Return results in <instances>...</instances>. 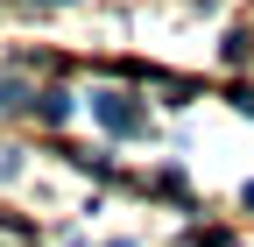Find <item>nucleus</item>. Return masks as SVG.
<instances>
[{
  "mask_svg": "<svg viewBox=\"0 0 254 247\" xmlns=\"http://www.w3.org/2000/svg\"><path fill=\"white\" fill-rule=\"evenodd\" d=\"M190 247H240V240H233L226 226H212V233H190Z\"/></svg>",
  "mask_w": 254,
  "mask_h": 247,
  "instance_id": "5",
  "label": "nucleus"
},
{
  "mask_svg": "<svg viewBox=\"0 0 254 247\" xmlns=\"http://www.w3.org/2000/svg\"><path fill=\"white\" fill-rule=\"evenodd\" d=\"M233 106H240V113L254 120V85H240V92H233Z\"/></svg>",
  "mask_w": 254,
  "mask_h": 247,
  "instance_id": "6",
  "label": "nucleus"
},
{
  "mask_svg": "<svg viewBox=\"0 0 254 247\" xmlns=\"http://www.w3.org/2000/svg\"><path fill=\"white\" fill-rule=\"evenodd\" d=\"M21 106H36V92L21 78H0V113H21Z\"/></svg>",
  "mask_w": 254,
  "mask_h": 247,
  "instance_id": "3",
  "label": "nucleus"
},
{
  "mask_svg": "<svg viewBox=\"0 0 254 247\" xmlns=\"http://www.w3.org/2000/svg\"><path fill=\"white\" fill-rule=\"evenodd\" d=\"M247 50H254V43H247V28H233V36H226V64H247Z\"/></svg>",
  "mask_w": 254,
  "mask_h": 247,
  "instance_id": "4",
  "label": "nucleus"
},
{
  "mask_svg": "<svg viewBox=\"0 0 254 247\" xmlns=\"http://www.w3.org/2000/svg\"><path fill=\"white\" fill-rule=\"evenodd\" d=\"M92 113H99L106 134H141V127H148V113L127 99V92H92Z\"/></svg>",
  "mask_w": 254,
  "mask_h": 247,
  "instance_id": "1",
  "label": "nucleus"
},
{
  "mask_svg": "<svg viewBox=\"0 0 254 247\" xmlns=\"http://www.w3.org/2000/svg\"><path fill=\"white\" fill-rule=\"evenodd\" d=\"M36 113L50 120V127H57V120H71V92H57V85H50V92H36Z\"/></svg>",
  "mask_w": 254,
  "mask_h": 247,
  "instance_id": "2",
  "label": "nucleus"
},
{
  "mask_svg": "<svg viewBox=\"0 0 254 247\" xmlns=\"http://www.w3.org/2000/svg\"><path fill=\"white\" fill-rule=\"evenodd\" d=\"M113 247H134V240H113Z\"/></svg>",
  "mask_w": 254,
  "mask_h": 247,
  "instance_id": "7",
  "label": "nucleus"
}]
</instances>
